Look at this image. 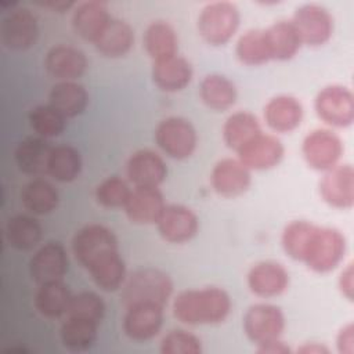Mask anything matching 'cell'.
<instances>
[{"label":"cell","instance_id":"ab89813d","mask_svg":"<svg viewBox=\"0 0 354 354\" xmlns=\"http://www.w3.org/2000/svg\"><path fill=\"white\" fill-rule=\"evenodd\" d=\"M313 223L304 221V220H297L289 223L283 232H282V248L285 253L292 257L293 260L301 261L307 241L314 230Z\"/></svg>","mask_w":354,"mask_h":354},{"label":"cell","instance_id":"7402d4cb","mask_svg":"<svg viewBox=\"0 0 354 354\" xmlns=\"http://www.w3.org/2000/svg\"><path fill=\"white\" fill-rule=\"evenodd\" d=\"M264 119L274 131L290 133L301 123L303 106L292 95H277L266 104Z\"/></svg>","mask_w":354,"mask_h":354},{"label":"cell","instance_id":"e575fe53","mask_svg":"<svg viewBox=\"0 0 354 354\" xmlns=\"http://www.w3.org/2000/svg\"><path fill=\"white\" fill-rule=\"evenodd\" d=\"M82 170V156L72 145H58L53 148L48 160L47 174L59 183L73 181Z\"/></svg>","mask_w":354,"mask_h":354},{"label":"cell","instance_id":"7c38bea8","mask_svg":"<svg viewBox=\"0 0 354 354\" xmlns=\"http://www.w3.org/2000/svg\"><path fill=\"white\" fill-rule=\"evenodd\" d=\"M68 270V256L59 242H47L32 256L29 274L37 285L62 281Z\"/></svg>","mask_w":354,"mask_h":354},{"label":"cell","instance_id":"277c9868","mask_svg":"<svg viewBox=\"0 0 354 354\" xmlns=\"http://www.w3.org/2000/svg\"><path fill=\"white\" fill-rule=\"evenodd\" d=\"M346 239L339 230L314 225L301 261L310 270L324 274L335 270L343 260Z\"/></svg>","mask_w":354,"mask_h":354},{"label":"cell","instance_id":"44dd1931","mask_svg":"<svg viewBox=\"0 0 354 354\" xmlns=\"http://www.w3.org/2000/svg\"><path fill=\"white\" fill-rule=\"evenodd\" d=\"M165 207L163 195L158 188L134 187L124 205V212L134 224H156Z\"/></svg>","mask_w":354,"mask_h":354},{"label":"cell","instance_id":"6da1fadb","mask_svg":"<svg viewBox=\"0 0 354 354\" xmlns=\"http://www.w3.org/2000/svg\"><path fill=\"white\" fill-rule=\"evenodd\" d=\"M72 249L98 288L113 292L123 285L126 266L119 254L118 239L109 228L101 224L83 227L73 236Z\"/></svg>","mask_w":354,"mask_h":354},{"label":"cell","instance_id":"52a82bcc","mask_svg":"<svg viewBox=\"0 0 354 354\" xmlns=\"http://www.w3.org/2000/svg\"><path fill=\"white\" fill-rule=\"evenodd\" d=\"M314 106L318 118L330 126L347 127L354 120V97L344 86L324 87L317 94Z\"/></svg>","mask_w":354,"mask_h":354},{"label":"cell","instance_id":"ba28073f","mask_svg":"<svg viewBox=\"0 0 354 354\" xmlns=\"http://www.w3.org/2000/svg\"><path fill=\"white\" fill-rule=\"evenodd\" d=\"M301 40V44L318 47L325 44L333 33V18L329 11L318 4L299 7L290 21Z\"/></svg>","mask_w":354,"mask_h":354},{"label":"cell","instance_id":"f6af8a7d","mask_svg":"<svg viewBox=\"0 0 354 354\" xmlns=\"http://www.w3.org/2000/svg\"><path fill=\"white\" fill-rule=\"evenodd\" d=\"M257 353L260 354H288L290 351V348L281 342L279 339L275 340H270L261 344H257Z\"/></svg>","mask_w":354,"mask_h":354},{"label":"cell","instance_id":"3957f363","mask_svg":"<svg viewBox=\"0 0 354 354\" xmlns=\"http://www.w3.org/2000/svg\"><path fill=\"white\" fill-rule=\"evenodd\" d=\"M122 301L126 307L151 303L165 307L173 292L170 277L162 270L147 267L134 271L122 285Z\"/></svg>","mask_w":354,"mask_h":354},{"label":"cell","instance_id":"f35d334b","mask_svg":"<svg viewBox=\"0 0 354 354\" xmlns=\"http://www.w3.org/2000/svg\"><path fill=\"white\" fill-rule=\"evenodd\" d=\"M105 314V304L101 296L94 292H80L71 297L66 315L100 324Z\"/></svg>","mask_w":354,"mask_h":354},{"label":"cell","instance_id":"d4e9b609","mask_svg":"<svg viewBox=\"0 0 354 354\" xmlns=\"http://www.w3.org/2000/svg\"><path fill=\"white\" fill-rule=\"evenodd\" d=\"M53 145L41 137L22 140L15 149V162L21 171L29 176L47 174Z\"/></svg>","mask_w":354,"mask_h":354},{"label":"cell","instance_id":"484cf974","mask_svg":"<svg viewBox=\"0 0 354 354\" xmlns=\"http://www.w3.org/2000/svg\"><path fill=\"white\" fill-rule=\"evenodd\" d=\"M134 44V30L123 19L111 18L102 33L94 41L100 54L108 58H119L126 55Z\"/></svg>","mask_w":354,"mask_h":354},{"label":"cell","instance_id":"ffe728a7","mask_svg":"<svg viewBox=\"0 0 354 354\" xmlns=\"http://www.w3.org/2000/svg\"><path fill=\"white\" fill-rule=\"evenodd\" d=\"M248 286L252 293L260 297L279 296L289 286V274L277 261H260L249 270Z\"/></svg>","mask_w":354,"mask_h":354},{"label":"cell","instance_id":"83f0119b","mask_svg":"<svg viewBox=\"0 0 354 354\" xmlns=\"http://www.w3.org/2000/svg\"><path fill=\"white\" fill-rule=\"evenodd\" d=\"M48 104L66 119L75 118L86 109L88 94L86 88L76 82H58L50 90Z\"/></svg>","mask_w":354,"mask_h":354},{"label":"cell","instance_id":"7bdbcfd3","mask_svg":"<svg viewBox=\"0 0 354 354\" xmlns=\"http://www.w3.org/2000/svg\"><path fill=\"white\" fill-rule=\"evenodd\" d=\"M337 348L343 354H353L354 350V328L351 324L342 328L337 335Z\"/></svg>","mask_w":354,"mask_h":354},{"label":"cell","instance_id":"e0dca14e","mask_svg":"<svg viewBox=\"0 0 354 354\" xmlns=\"http://www.w3.org/2000/svg\"><path fill=\"white\" fill-rule=\"evenodd\" d=\"M322 199L337 209H348L354 203V170L350 165H336L326 170L319 183Z\"/></svg>","mask_w":354,"mask_h":354},{"label":"cell","instance_id":"60d3db41","mask_svg":"<svg viewBox=\"0 0 354 354\" xmlns=\"http://www.w3.org/2000/svg\"><path fill=\"white\" fill-rule=\"evenodd\" d=\"M131 194L127 183L119 177H108L95 188V199L104 207H124Z\"/></svg>","mask_w":354,"mask_h":354},{"label":"cell","instance_id":"5bb4252c","mask_svg":"<svg viewBox=\"0 0 354 354\" xmlns=\"http://www.w3.org/2000/svg\"><path fill=\"white\" fill-rule=\"evenodd\" d=\"M123 318L124 333L137 342L155 337L163 325V307L151 303H141L126 307Z\"/></svg>","mask_w":354,"mask_h":354},{"label":"cell","instance_id":"8992f818","mask_svg":"<svg viewBox=\"0 0 354 354\" xmlns=\"http://www.w3.org/2000/svg\"><path fill=\"white\" fill-rule=\"evenodd\" d=\"M155 141L167 156L181 160L194 153L198 137L194 126L187 119L170 116L156 126Z\"/></svg>","mask_w":354,"mask_h":354},{"label":"cell","instance_id":"7dc6e473","mask_svg":"<svg viewBox=\"0 0 354 354\" xmlns=\"http://www.w3.org/2000/svg\"><path fill=\"white\" fill-rule=\"evenodd\" d=\"M297 353H304V354H326L329 350L325 346H321L318 343H306L301 347L297 348Z\"/></svg>","mask_w":354,"mask_h":354},{"label":"cell","instance_id":"4dcf8cb0","mask_svg":"<svg viewBox=\"0 0 354 354\" xmlns=\"http://www.w3.org/2000/svg\"><path fill=\"white\" fill-rule=\"evenodd\" d=\"M199 94L203 104L213 111L230 109L236 101L235 84L223 75H207L201 82Z\"/></svg>","mask_w":354,"mask_h":354},{"label":"cell","instance_id":"74e56055","mask_svg":"<svg viewBox=\"0 0 354 354\" xmlns=\"http://www.w3.org/2000/svg\"><path fill=\"white\" fill-rule=\"evenodd\" d=\"M29 124L39 137L47 140L59 136L65 130L66 118L50 104L37 105L29 113Z\"/></svg>","mask_w":354,"mask_h":354},{"label":"cell","instance_id":"ee69618b","mask_svg":"<svg viewBox=\"0 0 354 354\" xmlns=\"http://www.w3.org/2000/svg\"><path fill=\"white\" fill-rule=\"evenodd\" d=\"M353 277H354V272H353V264H348L340 274V278H339V288L342 290V293L348 299L351 300L353 299Z\"/></svg>","mask_w":354,"mask_h":354},{"label":"cell","instance_id":"603a6c76","mask_svg":"<svg viewBox=\"0 0 354 354\" xmlns=\"http://www.w3.org/2000/svg\"><path fill=\"white\" fill-rule=\"evenodd\" d=\"M192 79L191 64L180 55L153 61L152 80L158 88L167 93H176L188 86Z\"/></svg>","mask_w":354,"mask_h":354},{"label":"cell","instance_id":"d6a6232c","mask_svg":"<svg viewBox=\"0 0 354 354\" xmlns=\"http://www.w3.org/2000/svg\"><path fill=\"white\" fill-rule=\"evenodd\" d=\"M58 192L51 183L43 178H33L21 192V201L26 210L33 214H48L58 205Z\"/></svg>","mask_w":354,"mask_h":354},{"label":"cell","instance_id":"9c48e42d","mask_svg":"<svg viewBox=\"0 0 354 354\" xmlns=\"http://www.w3.org/2000/svg\"><path fill=\"white\" fill-rule=\"evenodd\" d=\"M301 152L311 169L326 171L335 167L342 158L343 142L333 131L315 129L304 137Z\"/></svg>","mask_w":354,"mask_h":354},{"label":"cell","instance_id":"f1b7e54d","mask_svg":"<svg viewBox=\"0 0 354 354\" xmlns=\"http://www.w3.org/2000/svg\"><path fill=\"white\" fill-rule=\"evenodd\" d=\"M144 46L153 61L177 55L178 39L174 28L165 21L152 22L144 33Z\"/></svg>","mask_w":354,"mask_h":354},{"label":"cell","instance_id":"ac0fdd59","mask_svg":"<svg viewBox=\"0 0 354 354\" xmlns=\"http://www.w3.org/2000/svg\"><path fill=\"white\" fill-rule=\"evenodd\" d=\"M44 68L50 76L59 82H73L87 69L86 54L72 46L58 44L48 50Z\"/></svg>","mask_w":354,"mask_h":354},{"label":"cell","instance_id":"d590c367","mask_svg":"<svg viewBox=\"0 0 354 354\" xmlns=\"http://www.w3.org/2000/svg\"><path fill=\"white\" fill-rule=\"evenodd\" d=\"M97 328L95 322L68 317L59 330L62 344L71 351H84L95 342Z\"/></svg>","mask_w":354,"mask_h":354},{"label":"cell","instance_id":"bcb514c9","mask_svg":"<svg viewBox=\"0 0 354 354\" xmlns=\"http://www.w3.org/2000/svg\"><path fill=\"white\" fill-rule=\"evenodd\" d=\"M37 6L48 8L54 12H65L69 8L75 6L73 1H65V0H47V1H37Z\"/></svg>","mask_w":354,"mask_h":354},{"label":"cell","instance_id":"2e32d148","mask_svg":"<svg viewBox=\"0 0 354 354\" xmlns=\"http://www.w3.org/2000/svg\"><path fill=\"white\" fill-rule=\"evenodd\" d=\"M283 152V145L275 136L261 131L236 153L238 159L248 169L267 170L275 167L282 160Z\"/></svg>","mask_w":354,"mask_h":354},{"label":"cell","instance_id":"8fae6325","mask_svg":"<svg viewBox=\"0 0 354 354\" xmlns=\"http://www.w3.org/2000/svg\"><path fill=\"white\" fill-rule=\"evenodd\" d=\"M39 37V24L28 8L11 10L1 24L3 44L12 51H24L35 46Z\"/></svg>","mask_w":354,"mask_h":354},{"label":"cell","instance_id":"cb8c5ba5","mask_svg":"<svg viewBox=\"0 0 354 354\" xmlns=\"http://www.w3.org/2000/svg\"><path fill=\"white\" fill-rule=\"evenodd\" d=\"M106 4L102 1H84L77 4L72 17L75 32L84 40L94 43L111 21Z\"/></svg>","mask_w":354,"mask_h":354},{"label":"cell","instance_id":"836d02e7","mask_svg":"<svg viewBox=\"0 0 354 354\" xmlns=\"http://www.w3.org/2000/svg\"><path fill=\"white\" fill-rule=\"evenodd\" d=\"M41 225L26 214H17L7 221L6 236L8 243L17 250H30L41 239Z\"/></svg>","mask_w":354,"mask_h":354},{"label":"cell","instance_id":"7a4b0ae2","mask_svg":"<svg viewBox=\"0 0 354 354\" xmlns=\"http://www.w3.org/2000/svg\"><path fill=\"white\" fill-rule=\"evenodd\" d=\"M231 311V299L220 288L184 290L173 301L174 317L187 325H214L223 322Z\"/></svg>","mask_w":354,"mask_h":354},{"label":"cell","instance_id":"9a60e30c","mask_svg":"<svg viewBox=\"0 0 354 354\" xmlns=\"http://www.w3.org/2000/svg\"><path fill=\"white\" fill-rule=\"evenodd\" d=\"M213 189L225 198H234L248 191L252 183L250 169L239 159L225 158L218 160L210 176Z\"/></svg>","mask_w":354,"mask_h":354},{"label":"cell","instance_id":"4316f807","mask_svg":"<svg viewBox=\"0 0 354 354\" xmlns=\"http://www.w3.org/2000/svg\"><path fill=\"white\" fill-rule=\"evenodd\" d=\"M267 47L271 59L288 61L293 58L301 47V40L289 21H278L264 29Z\"/></svg>","mask_w":354,"mask_h":354},{"label":"cell","instance_id":"5b68a950","mask_svg":"<svg viewBox=\"0 0 354 354\" xmlns=\"http://www.w3.org/2000/svg\"><path fill=\"white\" fill-rule=\"evenodd\" d=\"M239 21V10L234 3L213 1L202 8L198 17V30L206 43L223 46L235 35Z\"/></svg>","mask_w":354,"mask_h":354},{"label":"cell","instance_id":"b9f144b4","mask_svg":"<svg viewBox=\"0 0 354 354\" xmlns=\"http://www.w3.org/2000/svg\"><path fill=\"white\" fill-rule=\"evenodd\" d=\"M163 354H201L202 344L198 336L188 330L173 329L160 342Z\"/></svg>","mask_w":354,"mask_h":354},{"label":"cell","instance_id":"f546056e","mask_svg":"<svg viewBox=\"0 0 354 354\" xmlns=\"http://www.w3.org/2000/svg\"><path fill=\"white\" fill-rule=\"evenodd\" d=\"M260 133L261 127L257 118L246 111H239L230 115L223 127L224 142L235 152H238Z\"/></svg>","mask_w":354,"mask_h":354},{"label":"cell","instance_id":"1f68e13d","mask_svg":"<svg viewBox=\"0 0 354 354\" xmlns=\"http://www.w3.org/2000/svg\"><path fill=\"white\" fill-rule=\"evenodd\" d=\"M71 297L72 295L62 281L47 282L39 285L35 296V307L43 317L58 318L66 314Z\"/></svg>","mask_w":354,"mask_h":354},{"label":"cell","instance_id":"8d00e7d4","mask_svg":"<svg viewBox=\"0 0 354 354\" xmlns=\"http://www.w3.org/2000/svg\"><path fill=\"white\" fill-rule=\"evenodd\" d=\"M235 54L242 64L249 66L263 65L271 61L264 29H250L245 32L236 43Z\"/></svg>","mask_w":354,"mask_h":354},{"label":"cell","instance_id":"d6986e66","mask_svg":"<svg viewBox=\"0 0 354 354\" xmlns=\"http://www.w3.org/2000/svg\"><path fill=\"white\" fill-rule=\"evenodd\" d=\"M126 171L134 187L158 188L166 178L167 167L156 152L140 149L129 158Z\"/></svg>","mask_w":354,"mask_h":354},{"label":"cell","instance_id":"30bf717a","mask_svg":"<svg viewBox=\"0 0 354 354\" xmlns=\"http://www.w3.org/2000/svg\"><path fill=\"white\" fill-rule=\"evenodd\" d=\"M285 329V317L279 307L267 303L253 304L243 317V330L256 344L279 339Z\"/></svg>","mask_w":354,"mask_h":354},{"label":"cell","instance_id":"4fadbf2b","mask_svg":"<svg viewBox=\"0 0 354 354\" xmlns=\"http://www.w3.org/2000/svg\"><path fill=\"white\" fill-rule=\"evenodd\" d=\"M156 224L160 236L170 243L191 241L199 228L196 214L184 205H167Z\"/></svg>","mask_w":354,"mask_h":354}]
</instances>
